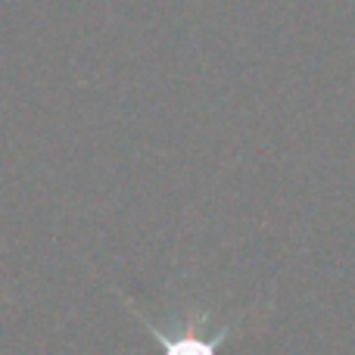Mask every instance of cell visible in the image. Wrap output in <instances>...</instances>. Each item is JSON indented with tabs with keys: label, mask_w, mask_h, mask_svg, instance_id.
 Segmentation results:
<instances>
[{
	"label": "cell",
	"mask_w": 355,
	"mask_h": 355,
	"mask_svg": "<svg viewBox=\"0 0 355 355\" xmlns=\"http://www.w3.org/2000/svg\"><path fill=\"white\" fill-rule=\"evenodd\" d=\"M141 318V324L150 331V337L159 343L162 355H221V346L240 327L243 315L237 321H227L218 331H209V312L202 309H190L184 312V318H175L172 324H156L150 321L141 309H131Z\"/></svg>",
	"instance_id": "obj_1"
}]
</instances>
